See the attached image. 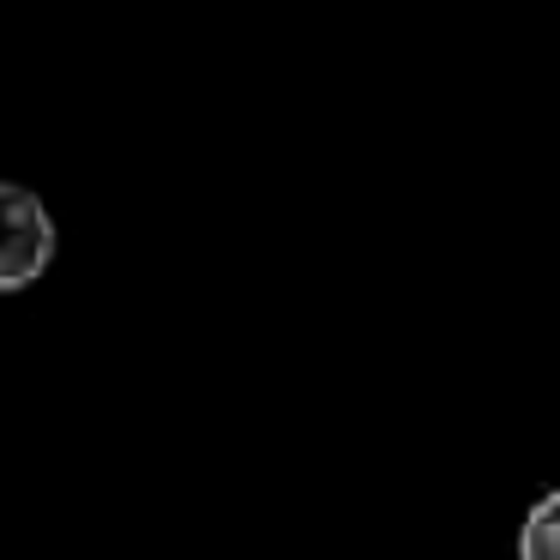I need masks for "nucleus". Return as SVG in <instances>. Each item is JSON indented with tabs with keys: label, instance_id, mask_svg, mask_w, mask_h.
I'll list each match as a JSON object with an SVG mask.
<instances>
[{
	"label": "nucleus",
	"instance_id": "obj_1",
	"mask_svg": "<svg viewBox=\"0 0 560 560\" xmlns=\"http://www.w3.org/2000/svg\"><path fill=\"white\" fill-rule=\"evenodd\" d=\"M49 259H55L49 206H43L31 187L0 182V295L37 283L43 271H49Z\"/></svg>",
	"mask_w": 560,
	"mask_h": 560
},
{
	"label": "nucleus",
	"instance_id": "obj_2",
	"mask_svg": "<svg viewBox=\"0 0 560 560\" xmlns=\"http://www.w3.org/2000/svg\"><path fill=\"white\" fill-rule=\"evenodd\" d=\"M518 560H560V488H548L518 524Z\"/></svg>",
	"mask_w": 560,
	"mask_h": 560
}]
</instances>
